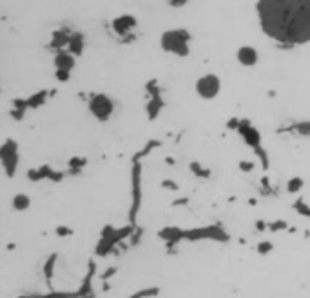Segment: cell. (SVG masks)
Instances as JSON below:
<instances>
[{
    "label": "cell",
    "mask_w": 310,
    "mask_h": 298,
    "mask_svg": "<svg viewBox=\"0 0 310 298\" xmlns=\"http://www.w3.org/2000/svg\"><path fill=\"white\" fill-rule=\"evenodd\" d=\"M89 111L95 115L96 120L103 122L112 115V111H115V104H112V100L109 98L107 95L98 93V95L91 96V100H89Z\"/></svg>",
    "instance_id": "3"
},
{
    "label": "cell",
    "mask_w": 310,
    "mask_h": 298,
    "mask_svg": "<svg viewBox=\"0 0 310 298\" xmlns=\"http://www.w3.org/2000/svg\"><path fill=\"white\" fill-rule=\"evenodd\" d=\"M134 26V18L132 17H122L118 20H115V29L116 31H120V33H125L129 29Z\"/></svg>",
    "instance_id": "8"
},
{
    "label": "cell",
    "mask_w": 310,
    "mask_h": 298,
    "mask_svg": "<svg viewBox=\"0 0 310 298\" xmlns=\"http://www.w3.org/2000/svg\"><path fill=\"white\" fill-rule=\"evenodd\" d=\"M161 47L167 53H174L178 57L189 55V35L183 29H171L161 35Z\"/></svg>",
    "instance_id": "2"
},
{
    "label": "cell",
    "mask_w": 310,
    "mask_h": 298,
    "mask_svg": "<svg viewBox=\"0 0 310 298\" xmlns=\"http://www.w3.org/2000/svg\"><path fill=\"white\" fill-rule=\"evenodd\" d=\"M258 51L254 49L252 46H241L240 49H238V62L241 64V66L245 67H252L256 66L258 62Z\"/></svg>",
    "instance_id": "6"
},
{
    "label": "cell",
    "mask_w": 310,
    "mask_h": 298,
    "mask_svg": "<svg viewBox=\"0 0 310 298\" xmlns=\"http://www.w3.org/2000/svg\"><path fill=\"white\" fill-rule=\"evenodd\" d=\"M54 66H57V69L71 71L75 67V55L66 53V51H58L57 57H54Z\"/></svg>",
    "instance_id": "7"
},
{
    "label": "cell",
    "mask_w": 310,
    "mask_h": 298,
    "mask_svg": "<svg viewBox=\"0 0 310 298\" xmlns=\"http://www.w3.org/2000/svg\"><path fill=\"white\" fill-rule=\"evenodd\" d=\"M171 2H173V4H174V2H176V4H183L185 0H171Z\"/></svg>",
    "instance_id": "14"
},
{
    "label": "cell",
    "mask_w": 310,
    "mask_h": 298,
    "mask_svg": "<svg viewBox=\"0 0 310 298\" xmlns=\"http://www.w3.org/2000/svg\"><path fill=\"white\" fill-rule=\"evenodd\" d=\"M301 186H303L301 178H292V180L289 182V191H298Z\"/></svg>",
    "instance_id": "11"
},
{
    "label": "cell",
    "mask_w": 310,
    "mask_h": 298,
    "mask_svg": "<svg viewBox=\"0 0 310 298\" xmlns=\"http://www.w3.org/2000/svg\"><path fill=\"white\" fill-rule=\"evenodd\" d=\"M258 20L269 38L301 46L310 42V0H258Z\"/></svg>",
    "instance_id": "1"
},
{
    "label": "cell",
    "mask_w": 310,
    "mask_h": 298,
    "mask_svg": "<svg viewBox=\"0 0 310 298\" xmlns=\"http://www.w3.org/2000/svg\"><path fill=\"white\" fill-rule=\"evenodd\" d=\"M219 89H221V80L216 74H203L196 82V93L205 100L216 98L219 95Z\"/></svg>",
    "instance_id": "4"
},
{
    "label": "cell",
    "mask_w": 310,
    "mask_h": 298,
    "mask_svg": "<svg viewBox=\"0 0 310 298\" xmlns=\"http://www.w3.org/2000/svg\"><path fill=\"white\" fill-rule=\"evenodd\" d=\"M13 206L17 207V209H25V207H29V196L17 195L13 198Z\"/></svg>",
    "instance_id": "9"
},
{
    "label": "cell",
    "mask_w": 310,
    "mask_h": 298,
    "mask_svg": "<svg viewBox=\"0 0 310 298\" xmlns=\"http://www.w3.org/2000/svg\"><path fill=\"white\" fill-rule=\"evenodd\" d=\"M57 79H58V80H67V79H69V71L57 69Z\"/></svg>",
    "instance_id": "12"
},
{
    "label": "cell",
    "mask_w": 310,
    "mask_h": 298,
    "mask_svg": "<svg viewBox=\"0 0 310 298\" xmlns=\"http://www.w3.org/2000/svg\"><path fill=\"white\" fill-rule=\"evenodd\" d=\"M69 47L73 51V55H78L82 51V38L80 37H73L69 38Z\"/></svg>",
    "instance_id": "10"
},
{
    "label": "cell",
    "mask_w": 310,
    "mask_h": 298,
    "mask_svg": "<svg viewBox=\"0 0 310 298\" xmlns=\"http://www.w3.org/2000/svg\"><path fill=\"white\" fill-rule=\"evenodd\" d=\"M241 169H252V164H241Z\"/></svg>",
    "instance_id": "13"
},
{
    "label": "cell",
    "mask_w": 310,
    "mask_h": 298,
    "mask_svg": "<svg viewBox=\"0 0 310 298\" xmlns=\"http://www.w3.org/2000/svg\"><path fill=\"white\" fill-rule=\"evenodd\" d=\"M2 162H4L8 175L11 177L15 173V169H17V144L13 140H8L2 145Z\"/></svg>",
    "instance_id": "5"
}]
</instances>
